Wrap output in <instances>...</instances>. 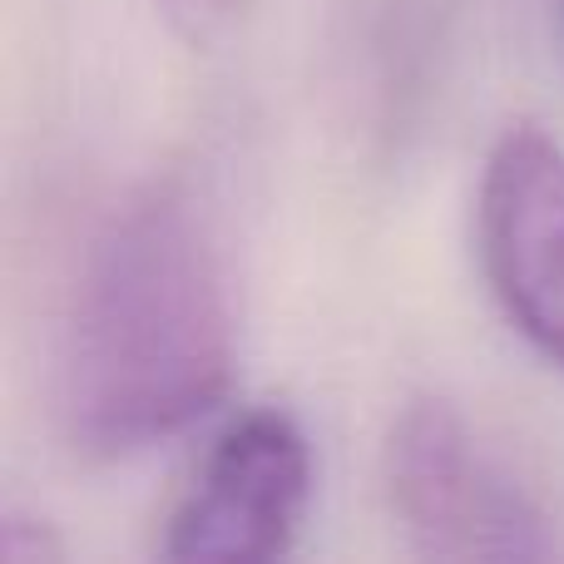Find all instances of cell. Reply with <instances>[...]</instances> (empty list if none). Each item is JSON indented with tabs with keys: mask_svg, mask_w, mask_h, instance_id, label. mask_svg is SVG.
I'll list each match as a JSON object with an SVG mask.
<instances>
[{
	"mask_svg": "<svg viewBox=\"0 0 564 564\" xmlns=\"http://www.w3.org/2000/svg\"><path fill=\"white\" fill-rule=\"evenodd\" d=\"M0 555H6V564H59L65 560V545L55 540V530H50L45 520L6 516V530H0Z\"/></svg>",
	"mask_w": 564,
	"mask_h": 564,
	"instance_id": "6",
	"label": "cell"
},
{
	"mask_svg": "<svg viewBox=\"0 0 564 564\" xmlns=\"http://www.w3.org/2000/svg\"><path fill=\"white\" fill-rule=\"evenodd\" d=\"M154 6L184 45L208 50V45H218V40L234 35L263 0H154Z\"/></svg>",
	"mask_w": 564,
	"mask_h": 564,
	"instance_id": "5",
	"label": "cell"
},
{
	"mask_svg": "<svg viewBox=\"0 0 564 564\" xmlns=\"http://www.w3.org/2000/svg\"><path fill=\"white\" fill-rule=\"evenodd\" d=\"M238 322L214 224L184 184H154L99 234L59 357V416L85 460L178 436L234 387Z\"/></svg>",
	"mask_w": 564,
	"mask_h": 564,
	"instance_id": "1",
	"label": "cell"
},
{
	"mask_svg": "<svg viewBox=\"0 0 564 564\" xmlns=\"http://www.w3.org/2000/svg\"><path fill=\"white\" fill-rule=\"evenodd\" d=\"M387 496L411 550L426 560H550L545 510L470 441L456 406L416 397L387 431Z\"/></svg>",
	"mask_w": 564,
	"mask_h": 564,
	"instance_id": "2",
	"label": "cell"
},
{
	"mask_svg": "<svg viewBox=\"0 0 564 564\" xmlns=\"http://www.w3.org/2000/svg\"><path fill=\"white\" fill-rule=\"evenodd\" d=\"M476 243L506 322L564 377V149L535 119L490 144Z\"/></svg>",
	"mask_w": 564,
	"mask_h": 564,
	"instance_id": "4",
	"label": "cell"
},
{
	"mask_svg": "<svg viewBox=\"0 0 564 564\" xmlns=\"http://www.w3.org/2000/svg\"><path fill=\"white\" fill-rule=\"evenodd\" d=\"M312 500V446L278 406L243 411L208 446L164 525V560L258 564L292 550Z\"/></svg>",
	"mask_w": 564,
	"mask_h": 564,
	"instance_id": "3",
	"label": "cell"
}]
</instances>
